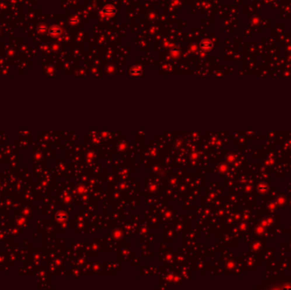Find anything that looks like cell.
<instances>
[{
    "instance_id": "cell-1",
    "label": "cell",
    "mask_w": 291,
    "mask_h": 290,
    "mask_svg": "<svg viewBox=\"0 0 291 290\" xmlns=\"http://www.w3.org/2000/svg\"><path fill=\"white\" fill-rule=\"evenodd\" d=\"M211 47H212V43L210 41H203L202 43V48L204 50H210Z\"/></svg>"
}]
</instances>
